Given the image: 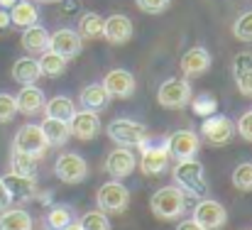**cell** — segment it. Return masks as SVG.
I'll use <instances>...</instances> for the list:
<instances>
[{
  "label": "cell",
  "mask_w": 252,
  "mask_h": 230,
  "mask_svg": "<svg viewBox=\"0 0 252 230\" xmlns=\"http://www.w3.org/2000/svg\"><path fill=\"white\" fill-rule=\"evenodd\" d=\"M103 37L108 39V44H127L132 37V20L127 15H110L103 20Z\"/></svg>",
  "instance_id": "obj_14"
},
{
  "label": "cell",
  "mask_w": 252,
  "mask_h": 230,
  "mask_svg": "<svg viewBox=\"0 0 252 230\" xmlns=\"http://www.w3.org/2000/svg\"><path fill=\"white\" fill-rule=\"evenodd\" d=\"M15 2H17V0H0V7H5V10H7V7H12Z\"/></svg>",
  "instance_id": "obj_43"
},
{
  "label": "cell",
  "mask_w": 252,
  "mask_h": 230,
  "mask_svg": "<svg viewBox=\"0 0 252 230\" xmlns=\"http://www.w3.org/2000/svg\"><path fill=\"white\" fill-rule=\"evenodd\" d=\"M39 128H42V132H44L49 147H62V145L71 137V132H69V123L57 120V118H44V123H42Z\"/></svg>",
  "instance_id": "obj_24"
},
{
  "label": "cell",
  "mask_w": 252,
  "mask_h": 230,
  "mask_svg": "<svg viewBox=\"0 0 252 230\" xmlns=\"http://www.w3.org/2000/svg\"><path fill=\"white\" fill-rule=\"evenodd\" d=\"M12 78L17 81V83H22V86H30V83H34L37 78L42 76V71H39V62L37 59H32V57H20L15 64H12Z\"/></svg>",
  "instance_id": "obj_23"
},
{
  "label": "cell",
  "mask_w": 252,
  "mask_h": 230,
  "mask_svg": "<svg viewBox=\"0 0 252 230\" xmlns=\"http://www.w3.org/2000/svg\"><path fill=\"white\" fill-rule=\"evenodd\" d=\"M179 66H181V71H184L186 78H198L211 69V54L203 47H191L189 52L181 54Z\"/></svg>",
  "instance_id": "obj_16"
},
{
  "label": "cell",
  "mask_w": 252,
  "mask_h": 230,
  "mask_svg": "<svg viewBox=\"0 0 252 230\" xmlns=\"http://www.w3.org/2000/svg\"><path fill=\"white\" fill-rule=\"evenodd\" d=\"M10 171L20 174V176H37V159L32 154H25L20 150H12L10 154Z\"/></svg>",
  "instance_id": "obj_29"
},
{
  "label": "cell",
  "mask_w": 252,
  "mask_h": 230,
  "mask_svg": "<svg viewBox=\"0 0 252 230\" xmlns=\"http://www.w3.org/2000/svg\"><path fill=\"white\" fill-rule=\"evenodd\" d=\"M216 98L213 96H208V93H201L193 103H191V108H193V113L196 115H201V118H208V115H213L216 113Z\"/></svg>",
  "instance_id": "obj_34"
},
{
  "label": "cell",
  "mask_w": 252,
  "mask_h": 230,
  "mask_svg": "<svg viewBox=\"0 0 252 230\" xmlns=\"http://www.w3.org/2000/svg\"><path fill=\"white\" fill-rule=\"evenodd\" d=\"M47 2H57V0H47Z\"/></svg>",
  "instance_id": "obj_45"
},
{
  "label": "cell",
  "mask_w": 252,
  "mask_h": 230,
  "mask_svg": "<svg viewBox=\"0 0 252 230\" xmlns=\"http://www.w3.org/2000/svg\"><path fill=\"white\" fill-rule=\"evenodd\" d=\"M233 186L243 194H250L252 191V164L250 162H243L233 169Z\"/></svg>",
  "instance_id": "obj_30"
},
{
  "label": "cell",
  "mask_w": 252,
  "mask_h": 230,
  "mask_svg": "<svg viewBox=\"0 0 252 230\" xmlns=\"http://www.w3.org/2000/svg\"><path fill=\"white\" fill-rule=\"evenodd\" d=\"M95 201L105 216H118V213H125V208L130 206V191L118 181H108L98 189Z\"/></svg>",
  "instance_id": "obj_5"
},
{
  "label": "cell",
  "mask_w": 252,
  "mask_h": 230,
  "mask_svg": "<svg viewBox=\"0 0 252 230\" xmlns=\"http://www.w3.org/2000/svg\"><path fill=\"white\" fill-rule=\"evenodd\" d=\"M10 203H12V196H10V191H7V186H5L2 176H0V211L10 208Z\"/></svg>",
  "instance_id": "obj_40"
},
{
  "label": "cell",
  "mask_w": 252,
  "mask_h": 230,
  "mask_svg": "<svg viewBox=\"0 0 252 230\" xmlns=\"http://www.w3.org/2000/svg\"><path fill=\"white\" fill-rule=\"evenodd\" d=\"M54 174L64 184H81L88 176V164H86V159L81 154L64 152L59 154L57 162H54Z\"/></svg>",
  "instance_id": "obj_6"
},
{
  "label": "cell",
  "mask_w": 252,
  "mask_h": 230,
  "mask_svg": "<svg viewBox=\"0 0 252 230\" xmlns=\"http://www.w3.org/2000/svg\"><path fill=\"white\" fill-rule=\"evenodd\" d=\"M233 34L240 42H252V10L243 12L235 22H233Z\"/></svg>",
  "instance_id": "obj_33"
},
{
  "label": "cell",
  "mask_w": 252,
  "mask_h": 230,
  "mask_svg": "<svg viewBox=\"0 0 252 230\" xmlns=\"http://www.w3.org/2000/svg\"><path fill=\"white\" fill-rule=\"evenodd\" d=\"M238 135L245 142H252V110L240 115V120H238Z\"/></svg>",
  "instance_id": "obj_38"
},
{
  "label": "cell",
  "mask_w": 252,
  "mask_h": 230,
  "mask_svg": "<svg viewBox=\"0 0 252 230\" xmlns=\"http://www.w3.org/2000/svg\"><path fill=\"white\" fill-rule=\"evenodd\" d=\"M233 135H235V128H233V123L225 118V115H208V118H203V123H201V137L211 145V147H223V145H228L230 140H233Z\"/></svg>",
  "instance_id": "obj_7"
},
{
  "label": "cell",
  "mask_w": 252,
  "mask_h": 230,
  "mask_svg": "<svg viewBox=\"0 0 252 230\" xmlns=\"http://www.w3.org/2000/svg\"><path fill=\"white\" fill-rule=\"evenodd\" d=\"M44 115L47 118H57V120H64V123H69L71 118H74V113H76V105H74V100L71 98H66V96H54L52 100H47L44 103Z\"/></svg>",
  "instance_id": "obj_26"
},
{
  "label": "cell",
  "mask_w": 252,
  "mask_h": 230,
  "mask_svg": "<svg viewBox=\"0 0 252 230\" xmlns=\"http://www.w3.org/2000/svg\"><path fill=\"white\" fill-rule=\"evenodd\" d=\"M37 62H39V71H42V76L57 78V76H62V74L66 71V62H69V59H64L62 54L47 49V52H42V57H39Z\"/></svg>",
  "instance_id": "obj_27"
},
{
  "label": "cell",
  "mask_w": 252,
  "mask_h": 230,
  "mask_svg": "<svg viewBox=\"0 0 252 230\" xmlns=\"http://www.w3.org/2000/svg\"><path fill=\"white\" fill-rule=\"evenodd\" d=\"M32 216L25 208H5L0 211V230H32Z\"/></svg>",
  "instance_id": "obj_25"
},
{
  "label": "cell",
  "mask_w": 252,
  "mask_h": 230,
  "mask_svg": "<svg viewBox=\"0 0 252 230\" xmlns=\"http://www.w3.org/2000/svg\"><path fill=\"white\" fill-rule=\"evenodd\" d=\"M69 132L76 140H93L100 132V118L95 110H76L74 118L69 120Z\"/></svg>",
  "instance_id": "obj_13"
},
{
  "label": "cell",
  "mask_w": 252,
  "mask_h": 230,
  "mask_svg": "<svg viewBox=\"0 0 252 230\" xmlns=\"http://www.w3.org/2000/svg\"><path fill=\"white\" fill-rule=\"evenodd\" d=\"M135 166H137V159H135V154L130 152L127 147H118L115 152H110L108 159H105V171H108L113 179H125V176H130V174L135 171Z\"/></svg>",
  "instance_id": "obj_17"
},
{
  "label": "cell",
  "mask_w": 252,
  "mask_h": 230,
  "mask_svg": "<svg viewBox=\"0 0 252 230\" xmlns=\"http://www.w3.org/2000/svg\"><path fill=\"white\" fill-rule=\"evenodd\" d=\"M108 100H110V96L105 93L103 83H91V86L81 88V93H79V103L86 110H95L98 113V110H103L108 105Z\"/></svg>",
  "instance_id": "obj_22"
},
{
  "label": "cell",
  "mask_w": 252,
  "mask_h": 230,
  "mask_svg": "<svg viewBox=\"0 0 252 230\" xmlns=\"http://www.w3.org/2000/svg\"><path fill=\"white\" fill-rule=\"evenodd\" d=\"M252 66V54L250 52H240V54H235V59H233V74H240V71H245V69H250Z\"/></svg>",
  "instance_id": "obj_39"
},
{
  "label": "cell",
  "mask_w": 252,
  "mask_h": 230,
  "mask_svg": "<svg viewBox=\"0 0 252 230\" xmlns=\"http://www.w3.org/2000/svg\"><path fill=\"white\" fill-rule=\"evenodd\" d=\"M150 208L159 221H176L186 211V194L179 186H162L152 194Z\"/></svg>",
  "instance_id": "obj_2"
},
{
  "label": "cell",
  "mask_w": 252,
  "mask_h": 230,
  "mask_svg": "<svg viewBox=\"0 0 252 230\" xmlns=\"http://www.w3.org/2000/svg\"><path fill=\"white\" fill-rule=\"evenodd\" d=\"M2 181H5V186H7V191H10L12 198H17L22 203L37 198V181L32 176H20V174L10 171V174L2 176Z\"/></svg>",
  "instance_id": "obj_18"
},
{
  "label": "cell",
  "mask_w": 252,
  "mask_h": 230,
  "mask_svg": "<svg viewBox=\"0 0 252 230\" xmlns=\"http://www.w3.org/2000/svg\"><path fill=\"white\" fill-rule=\"evenodd\" d=\"M198 147H201V140L193 130H176L171 132L167 140V150L169 157L181 162V159H191L198 154Z\"/></svg>",
  "instance_id": "obj_10"
},
{
  "label": "cell",
  "mask_w": 252,
  "mask_h": 230,
  "mask_svg": "<svg viewBox=\"0 0 252 230\" xmlns=\"http://www.w3.org/2000/svg\"><path fill=\"white\" fill-rule=\"evenodd\" d=\"M176 230H203V228H201V226L191 218V221H181V223L176 226Z\"/></svg>",
  "instance_id": "obj_41"
},
{
  "label": "cell",
  "mask_w": 252,
  "mask_h": 230,
  "mask_svg": "<svg viewBox=\"0 0 252 230\" xmlns=\"http://www.w3.org/2000/svg\"><path fill=\"white\" fill-rule=\"evenodd\" d=\"M79 37L81 39H98L103 37V17L98 12H84L79 20Z\"/></svg>",
  "instance_id": "obj_28"
},
{
  "label": "cell",
  "mask_w": 252,
  "mask_h": 230,
  "mask_svg": "<svg viewBox=\"0 0 252 230\" xmlns=\"http://www.w3.org/2000/svg\"><path fill=\"white\" fill-rule=\"evenodd\" d=\"M84 230H110V218L98 208V211H88L84 213L81 223H79Z\"/></svg>",
  "instance_id": "obj_31"
},
{
  "label": "cell",
  "mask_w": 252,
  "mask_h": 230,
  "mask_svg": "<svg viewBox=\"0 0 252 230\" xmlns=\"http://www.w3.org/2000/svg\"><path fill=\"white\" fill-rule=\"evenodd\" d=\"M171 176H174L176 186H179L186 196L203 198L206 191H208V181H206V176H203V164L196 162L193 157H191V159H181V162H176Z\"/></svg>",
  "instance_id": "obj_1"
},
{
  "label": "cell",
  "mask_w": 252,
  "mask_h": 230,
  "mask_svg": "<svg viewBox=\"0 0 252 230\" xmlns=\"http://www.w3.org/2000/svg\"><path fill=\"white\" fill-rule=\"evenodd\" d=\"M169 164V150L167 142L162 145H142V159H140V169L147 174V176H159L164 174Z\"/></svg>",
  "instance_id": "obj_12"
},
{
  "label": "cell",
  "mask_w": 252,
  "mask_h": 230,
  "mask_svg": "<svg viewBox=\"0 0 252 230\" xmlns=\"http://www.w3.org/2000/svg\"><path fill=\"white\" fill-rule=\"evenodd\" d=\"M108 137L118 145V147H142L147 140H150V130L142 125V123H135V120H127V118H118L108 125Z\"/></svg>",
  "instance_id": "obj_3"
},
{
  "label": "cell",
  "mask_w": 252,
  "mask_h": 230,
  "mask_svg": "<svg viewBox=\"0 0 252 230\" xmlns=\"http://www.w3.org/2000/svg\"><path fill=\"white\" fill-rule=\"evenodd\" d=\"M193 221L203 230H220L228 223V211L218 203V201H198L193 208Z\"/></svg>",
  "instance_id": "obj_9"
},
{
  "label": "cell",
  "mask_w": 252,
  "mask_h": 230,
  "mask_svg": "<svg viewBox=\"0 0 252 230\" xmlns=\"http://www.w3.org/2000/svg\"><path fill=\"white\" fill-rule=\"evenodd\" d=\"M49 49L62 54L64 59H74L81 54L84 49V39L79 37L76 30H69V27H62L57 30L54 34H49Z\"/></svg>",
  "instance_id": "obj_11"
},
{
  "label": "cell",
  "mask_w": 252,
  "mask_h": 230,
  "mask_svg": "<svg viewBox=\"0 0 252 230\" xmlns=\"http://www.w3.org/2000/svg\"><path fill=\"white\" fill-rule=\"evenodd\" d=\"M5 27H10V12L5 7H0V30H5Z\"/></svg>",
  "instance_id": "obj_42"
},
{
  "label": "cell",
  "mask_w": 252,
  "mask_h": 230,
  "mask_svg": "<svg viewBox=\"0 0 252 230\" xmlns=\"http://www.w3.org/2000/svg\"><path fill=\"white\" fill-rule=\"evenodd\" d=\"M233 76H235V83H238V91L243 96L252 98V66L245 69V71H240V74H233Z\"/></svg>",
  "instance_id": "obj_37"
},
{
  "label": "cell",
  "mask_w": 252,
  "mask_h": 230,
  "mask_svg": "<svg viewBox=\"0 0 252 230\" xmlns=\"http://www.w3.org/2000/svg\"><path fill=\"white\" fill-rule=\"evenodd\" d=\"M193 98V91H191V83L186 78H167L159 91H157V100L162 108L169 110H181L191 103Z\"/></svg>",
  "instance_id": "obj_4"
},
{
  "label": "cell",
  "mask_w": 252,
  "mask_h": 230,
  "mask_svg": "<svg viewBox=\"0 0 252 230\" xmlns=\"http://www.w3.org/2000/svg\"><path fill=\"white\" fill-rule=\"evenodd\" d=\"M22 47L30 52V54H42L49 49V32L39 25H32V27H25L22 30Z\"/></svg>",
  "instance_id": "obj_21"
},
{
  "label": "cell",
  "mask_w": 252,
  "mask_h": 230,
  "mask_svg": "<svg viewBox=\"0 0 252 230\" xmlns=\"http://www.w3.org/2000/svg\"><path fill=\"white\" fill-rule=\"evenodd\" d=\"M37 20H39V10L30 0H17L12 5V10H10V25H15L20 30L37 25Z\"/></svg>",
  "instance_id": "obj_20"
},
{
  "label": "cell",
  "mask_w": 252,
  "mask_h": 230,
  "mask_svg": "<svg viewBox=\"0 0 252 230\" xmlns=\"http://www.w3.org/2000/svg\"><path fill=\"white\" fill-rule=\"evenodd\" d=\"M17 115V103L10 93H0V123H10Z\"/></svg>",
  "instance_id": "obj_35"
},
{
  "label": "cell",
  "mask_w": 252,
  "mask_h": 230,
  "mask_svg": "<svg viewBox=\"0 0 252 230\" xmlns=\"http://www.w3.org/2000/svg\"><path fill=\"white\" fill-rule=\"evenodd\" d=\"M47 230H49V228H47Z\"/></svg>",
  "instance_id": "obj_46"
},
{
  "label": "cell",
  "mask_w": 252,
  "mask_h": 230,
  "mask_svg": "<svg viewBox=\"0 0 252 230\" xmlns=\"http://www.w3.org/2000/svg\"><path fill=\"white\" fill-rule=\"evenodd\" d=\"M71 221H74V218H71V211H69L66 206H54V208L49 211V216H47L49 230H64Z\"/></svg>",
  "instance_id": "obj_32"
},
{
  "label": "cell",
  "mask_w": 252,
  "mask_h": 230,
  "mask_svg": "<svg viewBox=\"0 0 252 230\" xmlns=\"http://www.w3.org/2000/svg\"><path fill=\"white\" fill-rule=\"evenodd\" d=\"M135 76L125 69H113L103 78V88L110 98H130L135 93Z\"/></svg>",
  "instance_id": "obj_15"
},
{
  "label": "cell",
  "mask_w": 252,
  "mask_h": 230,
  "mask_svg": "<svg viewBox=\"0 0 252 230\" xmlns=\"http://www.w3.org/2000/svg\"><path fill=\"white\" fill-rule=\"evenodd\" d=\"M12 150H20L25 154H32L34 159H39L42 154L49 150V142L42 132L39 125H22L15 135V142H12Z\"/></svg>",
  "instance_id": "obj_8"
},
{
  "label": "cell",
  "mask_w": 252,
  "mask_h": 230,
  "mask_svg": "<svg viewBox=\"0 0 252 230\" xmlns=\"http://www.w3.org/2000/svg\"><path fill=\"white\" fill-rule=\"evenodd\" d=\"M135 2L147 15H159V12H164L169 7V0H135Z\"/></svg>",
  "instance_id": "obj_36"
},
{
  "label": "cell",
  "mask_w": 252,
  "mask_h": 230,
  "mask_svg": "<svg viewBox=\"0 0 252 230\" xmlns=\"http://www.w3.org/2000/svg\"><path fill=\"white\" fill-rule=\"evenodd\" d=\"M15 103H17V113H22V115H37L44 108L47 98H44L42 88H37V86L30 83V86H22V91L15 96Z\"/></svg>",
  "instance_id": "obj_19"
},
{
  "label": "cell",
  "mask_w": 252,
  "mask_h": 230,
  "mask_svg": "<svg viewBox=\"0 0 252 230\" xmlns=\"http://www.w3.org/2000/svg\"><path fill=\"white\" fill-rule=\"evenodd\" d=\"M64 230H84V228H81L79 223H69V226H66V228H64Z\"/></svg>",
  "instance_id": "obj_44"
}]
</instances>
